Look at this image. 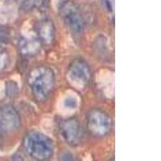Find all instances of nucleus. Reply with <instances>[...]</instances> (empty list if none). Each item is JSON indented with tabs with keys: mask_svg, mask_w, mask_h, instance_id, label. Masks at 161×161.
I'll return each instance as SVG.
<instances>
[{
	"mask_svg": "<svg viewBox=\"0 0 161 161\" xmlns=\"http://www.w3.org/2000/svg\"><path fill=\"white\" fill-rule=\"evenodd\" d=\"M55 73L46 66H40L31 70L28 82L31 93L37 101H45L51 96L55 87Z\"/></svg>",
	"mask_w": 161,
	"mask_h": 161,
	"instance_id": "obj_1",
	"label": "nucleus"
},
{
	"mask_svg": "<svg viewBox=\"0 0 161 161\" xmlns=\"http://www.w3.org/2000/svg\"><path fill=\"white\" fill-rule=\"evenodd\" d=\"M24 148L37 161H46L53 156L54 145L49 137L40 131H31L24 137Z\"/></svg>",
	"mask_w": 161,
	"mask_h": 161,
	"instance_id": "obj_2",
	"label": "nucleus"
},
{
	"mask_svg": "<svg viewBox=\"0 0 161 161\" xmlns=\"http://www.w3.org/2000/svg\"><path fill=\"white\" fill-rule=\"evenodd\" d=\"M86 126L89 131L97 137L108 135L112 128V119L104 111L99 109H92L86 116Z\"/></svg>",
	"mask_w": 161,
	"mask_h": 161,
	"instance_id": "obj_3",
	"label": "nucleus"
},
{
	"mask_svg": "<svg viewBox=\"0 0 161 161\" xmlns=\"http://www.w3.org/2000/svg\"><path fill=\"white\" fill-rule=\"evenodd\" d=\"M67 77L72 86L83 90L91 80L92 73L90 65L82 59H76L69 67Z\"/></svg>",
	"mask_w": 161,
	"mask_h": 161,
	"instance_id": "obj_4",
	"label": "nucleus"
},
{
	"mask_svg": "<svg viewBox=\"0 0 161 161\" xmlns=\"http://www.w3.org/2000/svg\"><path fill=\"white\" fill-rule=\"evenodd\" d=\"M60 15L69 29L74 34H80L84 29V19L82 15L75 3L65 2L60 8Z\"/></svg>",
	"mask_w": 161,
	"mask_h": 161,
	"instance_id": "obj_5",
	"label": "nucleus"
},
{
	"mask_svg": "<svg viewBox=\"0 0 161 161\" xmlns=\"http://www.w3.org/2000/svg\"><path fill=\"white\" fill-rule=\"evenodd\" d=\"M59 131L63 140L70 146H78L84 136L80 123L73 118L61 121L59 124Z\"/></svg>",
	"mask_w": 161,
	"mask_h": 161,
	"instance_id": "obj_6",
	"label": "nucleus"
},
{
	"mask_svg": "<svg viewBox=\"0 0 161 161\" xmlns=\"http://www.w3.org/2000/svg\"><path fill=\"white\" fill-rule=\"evenodd\" d=\"M21 125V119L15 107L10 105L0 106V131L12 132Z\"/></svg>",
	"mask_w": 161,
	"mask_h": 161,
	"instance_id": "obj_7",
	"label": "nucleus"
},
{
	"mask_svg": "<svg viewBox=\"0 0 161 161\" xmlns=\"http://www.w3.org/2000/svg\"><path fill=\"white\" fill-rule=\"evenodd\" d=\"M40 40L46 44H50L54 38V28L50 22L44 21L40 24L38 29Z\"/></svg>",
	"mask_w": 161,
	"mask_h": 161,
	"instance_id": "obj_8",
	"label": "nucleus"
},
{
	"mask_svg": "<svg viewBox=\"0 0 161 161\" xmlns=\"http://www.w3.org/2000/svg\"><path fill=\"white\" fill-rule=\"evenodd\" d=\"M78 107V98L73 93L64 96L60 103V108L64 113H71Z\"/></svg>",
	"mask_w": 161,
	"mask_h": 161,
	"instance_id": "obj_9",
	"label": "nucleus"
},
{
	"mask_svg": "<svg viewBox=\"0 0 161 161\" xmlns=\"http://www.w3.org/2000/svg\"><path fill=\"white\" fill-rule=\"evenodd\" d=\"M9 36V33H8V29L3 27V26L0 25V42H3Z\"/></svg>",
	"mask_w": 161,
	"mask_h": 161,
	"instance_id": "obj_10",
	"label": "nucleus"
},
{
	"mask_svg": "<svg viewBox=\"0 0 161 161\" xmlns=\"http://www.w3.org/2000/svg\"><path fill=\"white\" fill-rule=\"evenodd\" d=\"M8 61L7 59V53H4L3 50H0V71L4 69Z\"/></svg>",
	"mask_w": 161,
	"mask_h": 161,
	"instance_id": "obj_11",
	"label": "nucleus"
},
{
	"mask_svg": "<svg viewBox=\"0 0 161 161\" xmlns=\"http://www.w3.org/2000/svg\"><path fill=\"white\" fill-rule=\"evenodd\" d=\"M11 161H25L24 157H23L20 154H15L14 156L11 157Z\"/></svg>",
	"mask_w": 161,
	"mask_h": 161,
	"instance_id": "obj_12",
	"label": "nucleus"
},
{
	"mask_svg": "<svg viewBox=\"0 0 161 161\" xmlns=\"http://www.w3.org/2000/svg\"><path fill=\"white\" fill-rule=\"evenodd\" d=\"M2 142H3V136H2V132L0 131V146L2 144Z\"/></svg>",
	"mask_w": 161,
	"mask_h": 161,
	"instance_id": "obj_13",
	"label": "nucleus"
},
{
	"mask_svg": "<svg viewBox=\"0 0 161 161\" xmlns=\"http://www.w3.org/2000/svg\"><path fill=\"white\" fill-rule=\"evenodd\" d=\"M110 161H114V159H112L111 160H110Z\"/></svg>",
	"mask_w": 161,
	"mask_h": 161,
	"instance_id": "obj_14",
	"label": "nucleus"
}]
</instances>
